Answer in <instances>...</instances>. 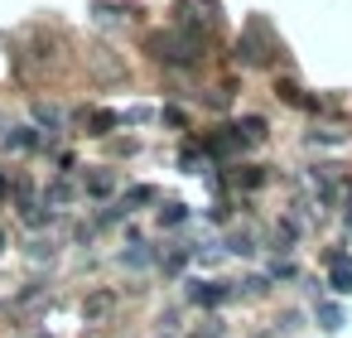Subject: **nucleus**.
Wrapping results in <instances>:
<instances>
[{
	"instance_id": "f257e3e1",
	"label": "nucleus",
	"mask_w": 352,
	"mask_h": 338,
	"mask_svg": "<svg viewBox=\"0 0 352 338\" xmlns=\"http://www.w3.org/2000/svg\"><path fill=\"white\" fill-rule=\"evenodd\" d=\"M150 54H155L160 63H169V68H193V63L203 59V34L169 25V30L150 34Z\"/></svg>"
},
{
	"instance_id": "f03ea898",
	"label": "nucleus",
	"mask_w": 352,
	"mask_h": 338,
	"mask_svg": "<svg viewBox=\"0 0 352 338\" xmlns=\"http://www.w3.org/2000/svg\"><path fill=\"white\" fill-rule=\"evenodd\" d=\"M275 54V39H270V25L265 20H251L246 25V34L236 39V59L246 63V68H256V63H265Z\"/></svg>"
},
{
	"instance_id": "7ed1b4c3",
	"label": "nucleus",
	"mask_w": 352,
	"mask_h": 338,
	"mask_svg": "<svg viewBox=\"0 0 352 338\" xmlns=\"http://www.w3.org/2000/svg\"><path fill=\"white\" fill-rule=\"evenodd\" d=\"M174 25L208 39V30L217 25V6H212V0H179V20H174Z\"/></svg>"
},
{
	"instance_id": "20e7f679",
	"label": "nucleus",
	"mask_w": 352,
	"mask_h": 338,
	"mask_svg": "<svg viewBox=\"0 0 352 338\" xmlns=\"http://www.w3.org/2000/svg\"><path fill=\"white\" fill-rule=\"evenodd\" d=\"M328 285H333L338 295H352V256L328 251Z\"/></svg>"
},
{
	"instance_id": "39448f33",
	"label": "nucleus",
	"mask_w": 352,
	"mask_h": 338,
	"mask_svg": "<svg viewBox=\"0 0 352 338\" xmlns=\"http://www.w3.org/2000/svg\"><path fill=\"white\" fill-rule=\"evenodd\" d=\"M87 59H92V68H97V78H102V83H116V78H126V68H121L116 59H107V49H92Z\"/></svg>"
},
{
	"instance_id": "423d86ee",
	"label": "nucleus",
	"mask_w": 352,
	"mask_h": 338,
	"mask_svg": "<svg viewBox=\"0 0 352 338\" xmlns=\"http://www.w3.org/2000/svg\"><path fill=\"white\" fill-rule=\"evenodd\" d=\"M227 295H232L227 285H203V280H198V285H188V299H193V304H208V309H212V304H222Z\"/></svg>"
},
{
	"instance_id": "0eeeda50",
	"label": "nucleus",
	"mask_w": 352,
	"mask_h": 338,
	"mask_svg": "<svg viewBox=\"0 0 352 338\" xmlns=\"http://www.w3.org/2000/svg\"><path fill=\"white\" fill-rule=\"evenodd\" d=\"M111 304H116L111 295H92V299L82 304V319H87V324H102V319L111 314Z\"/></svg>"
},
{
	"instance_id": "6e6552de",
	"label": "nucleus",
	"mask_w": 352,
	"mask_h": 338,
	"mask_svg": "<svg viewBox=\"0 0 352 338\" xmlns=\"http://www.w3.org/2000/svg\"><path fill=\"white\" fill-rule=\"evenodd\" d=\"M318 324H323L328 333H338V328H342V309H338V304H318Z\"/></svg>"
},
{
	"instance_id": "1a4fd4ad",
	"label": "nucleus",
	"mask_w": 352,
	"mask_h": 338,
	"mask_svg": "<svg viewBox=\"0 0 352 338\" xmlns=\"http://www.w3.org/2000/svg\"><path fill=\"white\" fill-rule=\"evenodd\" d=\"M184 218H188V208H184V203H169V208H160V222H164V227H179Z\"/></svg>"
},
{
	"instance_id": "9d476101",
	"label": "nucleus",
	"mask_w": 352,
	"mask_h": 338,
	"mask_svg": "<svg viewBox=\"0 0 352 338\" xmlns=\"http://www.w3.org/2000/svg\"><path fill=\"white\" fill-rule=\"evenodd\" d=\"M116 121H121L116 112H97V116H92V136H107V131H111Z\"/></svg>"
},
{
	"instance_id": "9b49d317",
	"label": "nucleus",
	"mask_w": 352,
	"mask_h": 338,
	"mask_svg": "<svg viewBox=\"0 0 352 338\" xmlns=\"http://www.w3.org/2000/svg\"><path fill=\"white\" fill-rule=\"evenodd\" d=\"M236 131H246V140H265V121H261V116H246Z\"/></svg>"
},
{
	"instance_id": "f8f14e48",
	"label": "nucleus",
	"mask_w": 352,
	"mask_h": 338,
	"mask_svg": "<svg viewBox=\"0 0 352 338\" xmlns=\"http://www.w3.org/2000/svg\"><path fill=\"white\" fill-rule=\"evenodd\" d=\"M111 184H116V179L102 169V174H92V179H87V193H111Z\"/></svg>"
},
{
	"instance_id": "ddd939ff",
	"label": "nucleus",
	"mask_w": 352,
	"mask_h": 338,
	"mask_svg": "<svg viewBox=\"0 0 352 338\" xmlns=\"http://www.w3.org/2000/svg\"><path fill=\"white\" fill-rule=\"evenodd\" d=\"M121 261H126V266H150V251H145V242H135V246H131Z\"/></svg>"
},
{
	"instance_id": "4468645a",
	"label": "nucleus",
	"mask_w": 352,
	"mask_h": 338,
	"mask_svg": "<svg viewBox=\"0 0 352 338\" xmlns=\"http://www.w3.org/2000/svg\"><path fill=\"white\" fill-rule=\"evenodd\" d=\"M6 145H15V150H30V145H34V131H10V136H6Z\"/></svg>"
},
{
	"instance_id": "2eb2a0df",
	"label": "nucleus",
	"mask_w": 352,
	"mask_h": 338,
	"mask_svg": "<svg viewBox=\"0 0 352 338\" xmlns=\"http://www.w3.org/2000/svg\"><path fill=\"white\" fill-rule=\"evenodd\" d=\"M63 198H73V184H68V179H58V184L49 189V203H63Z\"/></svg>"
},
{
	"instance_id": "dca6fc26",
	"label": "nucleus",
	"mask_w": 352,
	"mask_h": 338,
	"mask_svg": "<svg viewBox=\"0 0 352 338\" xmlns=\"http://www.w3.org/2000/svg\"><path fill=\"white\" fill-rule=\"evenodd\" d=\"M261 179H265V174H261V169H246V174H241V169H236V184H246V189H256V184H261Z\"/></svg>"
},
{
	"instance_id": "f3484780",
	"label": "nucleus",
	"mask_w": 352,
	"mask_h": 338,
	"mask_svg": "<svg viewBox=\"0 0 352 338\" xmlns=\"http://www.w3.org/2000/svg\"><path fill=\"white\" fill-rule=\"evenodd\" d=\"M150 198H155V189H145V184H140V189H131V193H126V203H150Z\"/></svg>"
},
{
	"instance_id": "a211bd4d",
	"label": "nucleus",
	"mask_w": 352,
	"mask_h": 338,
	"mask_svg": "<svg viewBox=\"0 0 352 338\" xmlns=\"http://www.w3.org/2000/svg\"><path fill=\"white\" fill-rule=\"evenodd\" d=\"M289 242H294V227H289V222H285V227H275V246H280V251H285V246H289Z\"/></svg>"
},
{
	"instance_id": "6ab92c4d",
	"label": "nucleus",
	"mask_w": 352,
	"mask_h": 338,
	"mask_svg": "<svg viewBox=\"0 0 352 338\" xmlns=\"http://www.w3.org/2000/svg\"><path fill=\"white\" fill-rule=\"evenodd\" d=\"M232 251H241V256H246V251H256V246H251V237H246V232H236V237H232Z\"/></svg>"
},
{
	"instance_id": "aec40b11",
	"label": "nucleus",
	"mask_w": 352,
	"mask_h": 338,
	"mask_svg": "<svg viewBox=\"0 0 352 338\" xmlns=\"http://www.w3.org/2000/svg\"><path fill=\"white\" fill-rule=\"evenodd\" d=\"M0 198H6V179H0Z\"/></svg>"
},
{
	"instance_id": "412c9836",
	"label": "nucleus",
	"mask_w": 352,
	"mask_h": 338,
	"mask_svg": "<svg viewBox=\"0 0 352 338\" xmlns=\"http://www.w3.org/2000/svg\"><path fill=\"white\" fill-rule=\"evenodd\" d=\"M0 242H6V237H0Z\"/></svg>"
}]
</instances>
